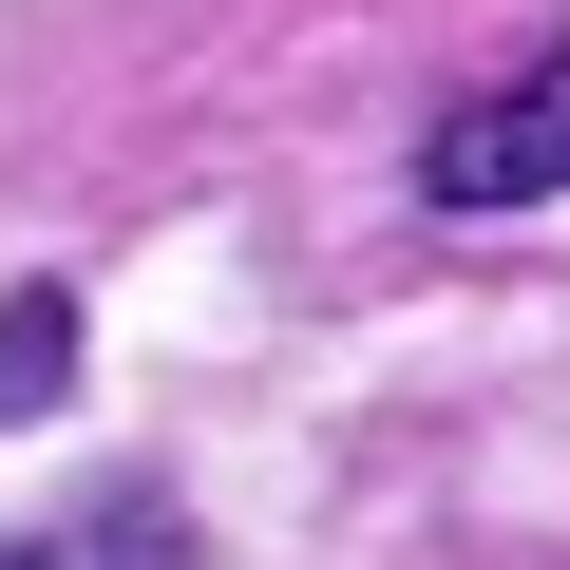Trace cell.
Segmentation results:
<instances>
[{"mask_svg":"<svg viewBox=\"0 0 570 570\" xmlns=\"http://www.w3.org/2000/svg\"><path fill=\"white\" fill-rule=\"evenodd\" d=\"M419 190H438V209H551V190H570V20L419 134Z\"/></svg>","mask_w":570,"mask_h":570,"instance_id":"1","label":"cell"},{"mask_svg":"<svg viewBox=\"0 0 570 570\" xmlns=\"http://www.w3.org/2000/svg\"><path fill=\"white\" fill-rule=\"evenodd\" d=\"M0 570H209V532H190V494L115 475V494H58V513H20V532H0Z\"/></svg>","mask_w":570,"mask_h":570,"instance_id":"2","label":"cell"},{"mask_svg":"<svg viewBox=\"0 0 570 570\" xmlns=\"http://www.w3.org/2000/svg\"><path fill=\"white\" fill-rule=\"evenodd\" d=\"M77 381V285H20V305H0V419H39Z\"/></svg>","mask_w":570,"mask_h":570,"instance_id":"3","label":"cell"}]
</instances>
